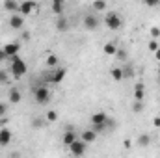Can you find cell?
I'll return each mask as SVG.
<instances>
[{
    "instance_id": "32",
    "label": "cell",
    "mask_w": 160,
    "mask_h": 158,
    "mask_svg": "<svg viewBox=\"0 0 160 158\" xmlns=\"http://www.w3.org/2000/svg\"><path fill=\"white\" fill-rule=\"evenodd\" d=\"M6 125H8V119H6V117H0V126H2V128H6Z\"/></svg>"
},
{
    "instance_id": "2",
    "label": "cell",
    "mask_w": 160,
    "mask_h": 158,
    "mask_svg": "<svg viewBox=\"0 0 160 158\" xmlns=\"http://www.w3.org/2000/svg\"><path fill=\"white\" fill-rule=\"evenodd\" d=\"M34 97H36V102L45 104V102H48V101H50V91H48L45 86H39V87H36V89H34Z\"/></svg>"
},
{
    "instance_id": "3",
    "label": "cell",
    "mask_w": 160,
    "mask_h": 158,
    "mask_svg": "<svg viewBox=\"0 0 160 158\" xmlns=\"http://www.w3.org/2000/svg\"><path fill=\"white\" fill-rule=\"evenodd\" d=\"M2 50H4V54L8 56V60H9V58H15V56H19V50H21V43H19V41L8 43V45L2 48Z\"/></svg>"
},
{
    "instance_id": "12",
    "label": "cell",
    "mask_w": 160,
    "mask_h": 158,
    "mask_svg": "<svg viewBox=\"0 0 160 158\" xmlns=\"http://www.w3.org/2000/svg\"><path fill=\"white\" fill-rule=\"evenodd\" d=\"M56 28H58V32H67V28H69V21H67L65 15H60V17H58V21H56Z\"/></svg>"
},
{
    "instance_id": "34",
    "label": "cell",
    "mask_w": 160,
    "mask_h": 158,
    "mask_svg": "<svg viewBox=\"0 0 160 158\" xmlns=\"http://www.w3.org/2000/svg\"><path fill=\"white\" fill-rule=\"evenodd\" d=\"M118 56H119V58H123V60H125V58H127V52H125V50H118Z\"/></svg>"
},
{
    "instance_id": "17",
    "label": "cell",
    "mask_w": 160,
    "mask_h": 158,
    "mask_svg": "<svg viewBox=\"0 0 160 158\" xmlns=\"http://www.w3.org/2000/svg\"><path fill=\"white\" fill-rule=\"evenodd\" d=\"M52 11L60 17V15H63V2L62 0H54L52 2Z\"/></svg>"
},
{
    "instance_id": "35",
    "label": "cell",
    "mask_w": 160,
    "mask_h": 158,
    "mask_svg": "<svg viewBox=\"0 0 160 158\" xmlns=\"http://www.w3.org/2000/svg\"><path fill=\"white\" fill-rule=\"evenodd\" d=\"M155 58H157V60H158V62H160V48H158V50H157V52H155Z\"/></svg>"
},
{
    "instance_id": "21",
    "label": "cell",
    "mask_w": 160,
    "mask_h": 158,
    "mask_svg": "<svg viewBox=\"0 0 160 158\" xmlns=\"http://www.w3.org/2000/svg\"><path fill=\"white\" fill-rule=\"evenodd\" d=\"M4 9H8V11H19V4L13 2V0H6L4 2Z\"/></svg>"
},
{
    "instance_id": "10",
    "label": "cell",
    "mask_w": 160,
    "mask_h": 158,
    "mask_svg": "<svg viewBox=\"0 0 160 158\" xmlns=\"http://www.w3.org/2000/svg\"><path fill=\"white\" fill-rule=\"evenodd\" d=\"M9 26L15 28V30H21V28L24 26V17H21V15H11V19H9Z\"/></svg>"
},
{
    "instance_id": "37",
    "label": "cell",
    "mask_w": 160,
    "mask_h": 158,
    "mask_svg": "<svg viewBox=\"0 0 160 158\" xmlns=\"http://www.w3.org/2000/svg\"><path fill=\"white\" fill-rule=\"evenodd\" d=\"M158 77H160V69H158Z\"/></svg>"
},
{
    "instance_id": "16",
    "label": "cell",
    "mask_w": 160,
    "mask_h": 158,
    "mask_svg": "<svg viewBox=\"0 0 160 158\" xmlns=\"http://www.w3.org/2000/svg\"><path fill=\"white\" fill-rule=\"evenodd\" d=\"M65 75H67L65 69H58V71H54V73H52V84H60L62 80L65 78Z\"/></svg>"
},
{
    "instance_id": "18",
    "label": "cell",
    "mask_w": 160,
    "mask_h": 158,
    "mask_svg": "<svg viewBox=\"0 0 160 158\" xmlns=\"http://www.w3.org/2000/svg\"><path fill=\"white\" fill-rule=\"evenodd\" d=\"M102 50H104V54H108V56H114V54H118V47H116V43H106Z\"/></svg>"
},
{
    "instance_id": "29",
    "label": "cell",
    "mask_w": 160,
    "mask_h": 158,
    "mask_svg": "<svg viewBox=\"0 0 160 158\" xmlns=\"http://www.w3.org/2000/svg\"><path fill=\"white\" fill-rule=\"evenodd\" d=\"M151 37L157 41V37H160V28H151Z\"/></svg>"
},
{
    "instance_id": "6",
    "label": "cell",
    "mask_w": 160,
    "mask_h": 158,
    "mask_svg": "<svg viewBox=\"0 0 160 158\" xmlns=\"http://www.w3.org/2000/svg\"><path fill=\"white\" fill-rule=\"evenodd\" d=\"M34 9H38V4H36V2H21V4H19V13H21V17H22V15H30Z\"/></svg>"
},
{
    "instance_id": "9",
    "label": "cell",
    "mask_w": 160,
    "mask_h": 158,
    "mask_svg": "<svg viewBox=\"0 0 160 158\" xmlns=\"http://www.w3.org/2000/svg\"><path fill=\"white\" fill-rule=\"evenodd\" d=\"M106 121H108V116H106L104 112H97V114L91 116V125H93V126H95V125H106Z\"/></svg>"
},
{
    "instance_id": "24",
    "label": "cell",
    "mask_w": 160,
    "mask_h": 158,
    "mask_svg": "<svg viewBox=\"0 0 160 158\" xmlns=\"http://www.w3.org/2000/svg\"><path fill=\"white\" fill-rule=\"evenodd\" d=\"M58 63V56H54V54H48V58H47V65L48 67H54Z\"/></svg>"
},
{
    "instance_id": "5",
    "label": "cell",
    "mask_w": 160,
    "mask_h": 158,
    "mask_svg": "<svg viewBox=\"0 0 160 158\" xmlns=\"http://www.w3.org/2000/svg\"><path fill=\"white\" fill-rule=\"evenodd\" d=\"M86 145H88V143H84L82 140H77V141L69 147V151H71L73 156H82V155L86 153Z\"/></svg>"
},
{
    "instance_id": "19",
    "label": "cell",
    "mask_w": 160,
    "mask_h": 158,
    "mask_svg": "<svg viewBox=\"0 0 160 158\" xmlns=\"http://www.w3.org/2000/svg\"><path fill=\"white\" fill-rule=\"evenodd\" d=\"M134 77V65L132 63H127L123 67V78H132Z\"/></svg>"
},
{
    "instance_id": "13",
    "label": "cell",
    "mask_w": 160,
    "mask_h": 158,
    "mask_svg": "<svg viewBox=\"0 0 160 158\" xmlns=\"http://www.w3.org/2000/svg\"><path fill=\"white\" fill-rule=\"evenodd\" d=\"M95 138H97V134L89 128V130H84L82 134H80V140L84 141V143H91V141H95Z\"/></svg>"
},
{
    "instance_id": "14",
    "label": "cell",
    "mask_w": 160,
    "mask_h": 158,
    "mask_svg": "<svg viewBox=\"0 0 160 158\" xmlns=\"http://www.w3.org/2000/svg\"><path fill=\"white\" fill-rule=\"evenodd\" d=\"M9 102H11V104L21 102V91H19L17 87H11V89H9Z\"/></svg>"
},
{
    "instance_id": "36",
    "label": "cell",
    "mask_w": 160,
    "mask_h": 158,
    "mask_svg": "<svg viewBox=\"0 0 160 158\" xmlns=\"http://www.w3.org/2000/svg\"><path fill=\"white\" fill-rule=\"evenodd\" d=\"M155 126H160V117H155Z\"/></svg>"
},
{
    "instance_id": "31",
    "label": "cell",
    "mask_w": 160,
    "mask_h": 158,
    "mask_svg": "<svg viewBox=\"0 0 160 158\" xmlns=\"http://www.w3.org/2000/svg\"><path fill=\"white\" fill-rule=\"evenodd\" d=\"M41 125H43V121H41V119H34V121H32V126H36V128H39Z\"/></svg>"
},
{
    "instance_id": "30",
    "label": "cell",
    "mask_w": 160,
    "mask_h": 158,
    "mask_svg": "<svg viewBox=\"0 0 160 158\" xmlns=\"http://www.w3.org/2000/svg\"><path fill=\"white\" fill-rule=\"evenodd\" d=\"M8 82V75H6V71H0V84H6Z\"/></svg>"
},
{
    "instance_id": "27",
    "label": "cell",
    "mask_w": 160,
    "mask_h": 158,
    "mask_svg": "<svg viewBox=\"0 0 160 158\" xmlns=\"http://www.w3.org/2000/svg\"><path fill=\"white\" fill-rule=\"evenodd\" d=\"M56 119H58V114H56L54 110L47 112V121H50V123H52V121H56Z\"/></svg>"
},
{
    "instance_id": "8",
    "label": "cell",
    "mask_w": 160,
    "mask_h": 158,
    "mask_svg": "<svg viewBox=\"0 0 160 158\" xmlns=\"http://www.w3.org/2000/svg\"><path fill=\"white\" fill-rule=\"evenodd\" d=\"M77 140H78V138H77V132H75V130H67V132L63 134V140H62V141H63L65 147H71Z\"/></svg>"
},
{
    "instance_id": "23",
    "label": "cell",
    "mask_w": 160,
    "mask_h": 158,
    "mask_svg": "<svg viewBox=\"0 0 160 158\" xmlns=\"http://www.w3.org/2000/svg\"><path fill=\"white\" fill-rule=\"evenodd\" d=\"M93 9H95V11H102V9H106V2H101V0L93 2Z\"/></svg>"
},
{
    "instance_id": "28",
    "label": "cell",
    "mask_w": 160,
    "mask_h": 158,
    "mask_svg": "<svg viewBox=\"0 0 160 158\" xmlns=\"http://www.w3.org/2000/svg\"><path fill=\"white\" fill-rule=\"evenodd\" d=\"M6 114H8V104L0 102V117H6Z\"/></svg>"
},
{
    "instance_id": "20",
    "label": "cell",
    "mask_w": 160,
    "mask_h": 158,
    "mask_svg": "<svg viewBox=\"0 0 160 158\" xmlns=\"http://www.w3.org/2000/svg\"><path fill=\"white\" fill-rule=\"evenodd\" d=\"M149 143H151L149 134H140V136H138V145H140V147H147Z\"/></svg>"
},
{
    "instance_id": "26",
    "label": "cell",
    "mask_w": 160,
    "mask_h": 158,
    "mask_svg": "<svg viewBox=\"0 0 160 158\" xmlns=\"http://www.w3.org/2000/svg\"><path fill=\"white\" fill-rule=\"evenodd\" d=\"M158 48H160V45H158V43H157L155 39H151V41H149V50H151V52H157Z\"/></svg>"
},
{
    "instance_id": "1",
    "label": "cell",
    "mask_w": 160,
    "mask_h": 158,
    "mask_svg": "<svg viewBox=\"0 0 160 158\" xmlns=\"http://www.w3.org/2000/svg\"><path fill=\"white\" fill-rule=\"evenodd\" d=\"M9 62H11V75H13L15 78H21V77L26 75L28 67H26L24 60H21L19 56H15V58H9Z\"/></svg>"
},
{
    "instance_id": "4",
    "label": "cell",
    "mask_w": 160,
    "mask_h": 158,
    "mask_svg": "<svg viewBox=\"0 0 160 158\" xmlns=\"http://www.w3.org/2000/svg\"><path fill=\"white\" fill-rule=\"evenodd\" d=\"M104 22H106V26L110 28V30H118L121 26V19H119V15L118 13H108L106 17H104Z\"/></svg>"
},
{
    "instance_id": "11",
    "label": "cell",
    "mask_w": 160,
    "mask_h": 158,
    "mask_svg": "<svg viewBox=\"0 0 160 158\" xmlns=\"http://www.w3.org/2000/svg\"><path fill=\"white\" fill-rule=\"evenodd\" d=\"M11 141V130L9 128H0V145L6 147Z\"/></svg>"
},
{
    "instance_id": "15",
    "label": "cell",
    "mask_w": 160,
    "mask_h": 158,
    "mask_svg": "<svg viewBox=\"0 0 160 158\" xmlns=\"http://www.w3.org/2000/svg\"><path fill=\"white\" fill-rule=\"evenodd\" d=\"M143 95H145L143 84H136V87H134V99H136L138 102H142V101H143Z\"/></svg>"
},
{
    "instance_id": "22",
    "label": "cell",
    "mask_w": 160,
    "mask_h": 158,
    "mask_svg": "<svg viewBox=\"0 0 160 158\" xmlns=\"http://www.w3.org/2000/svg\"><path fill=\"white\" fill-rule=\"evenodd\" d=\"M110 75H112V78H114V80H118V82H119V80H123V69H121V67H116V69H112V71H110Z\"/></svg>"
},
{
    "instance_id": "7",
    "label": "cell",
    "mask_w": 160,
    "mask_h": 158,
    "mask_svg": "<svg viewBox=\"0 0 160 158\" xmlns=\"http://www.w3.org/2000/svg\"><path fill=\"white\" fill-rule=\"evenodd\" d=\"M84 26H86L88 30H97L99 19H97L95 15H86V17H84Z\"/></svg>"
},
{
    "instance_id": "25",
    "label": "cell",
    "mask_w": 160,
    "mask_h": 158,
    "mask_svg": "<svg viewBox=\"0 0 160 158\" xmlns=\"http://www.w3.org/2000/svg\"><path fill=\"white\" fill-rule=\"evenodd\" d=\"M142 110H143V104H142V102H138V101H136V102H134V104H132V112H134V114H140V112H142Z\"/></svg>"
},
{
    "instance_id": "33",
    "label": "cell",
    "mask_w": 160,
    "mask_h": 158,
    "mask_svg": "<svg viewBox=\"0 0 160 158\" xmlns=\"http://www.w3.org/2000/svg\"><path fill=\"white\" fill-rule=\"evenodd\" d=\"M6 60H8V56H6V54H4V50L0 48V62H6Z\"/></svg>"
}]
</instances>
